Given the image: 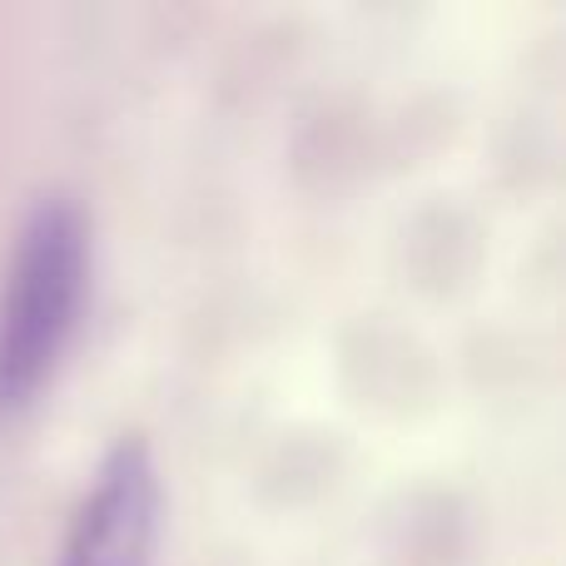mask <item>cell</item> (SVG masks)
<instances>
[{"label": "cell", "mask_w": 566, "mask_h": 566, "mask_svg": "<svg viewBox=\"0 0 566 566\" xmlns=\"http://www.w3.org/2000/svg\"><path fill=\"white\" fill-rule=\"evenodd\" d=\"M90 293V224L70 195H45L20 224L0 279V418L55 378Z\"/></svg>", "instance_id": "6da1fadb"}, {"label": "cell", "mask_w": 566, "mask_h": 566, "mask_svg": "<svg viewBox=\"0 0 566 566\" xmlns=\"http://www.w3.org/2000/svg\"><path fill=\"white\" fill-rule=\"evenodd\" d=\"M159 532V478L139 438H125L95 472L85 507L65 537L60 566H149Z\"/></svg>", "instance_id": "7a4b0ae2"}]
</instances>
